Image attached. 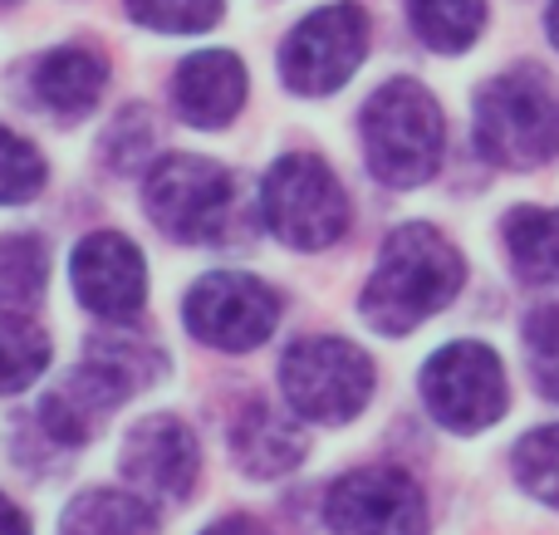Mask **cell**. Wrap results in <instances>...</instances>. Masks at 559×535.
Segmentation results:
<instances>
[{
	"instance_id": "obj_1",
	"label": "cell",
	"mask_w": 559,
	"mask_h": 535,
	"mask_svg": "<svg viewBox=\"0 0 559 535\" xmlns=\"http://www.w3.org/2000/svg\"><path fill=\"white\" fill-rule=\"evenodd\" d=\"M462 255L452 251L437 226H397L383 241L378 271L368 275L364 290V314L378 334H407L437 310L456 300L462 290Z\"/></svg>"
},
{
	"instance_id": "obj_2",
	"label": "cell",
	"mask_w": 559,
	"mask_h": 535,
	"mask_svg": "<svg viewBox=\"0 0 559 535\" xmlns=\"http://www.w3.org/2000/svg\"><path fill=\"white\" fill-rule=\"evenodd\" d=\"M147 379H157V354L147 344L128 340V334H98L88 344L84 364L69 373L59 389L45 393L39 403V428L59 442V448H84L104 418L123 399H133Z\"/></svg>"
},
{
	"instance_id": "obj_3",
	"label": "cell",
	"mask_w": 559,
	"mask_h": 535,
	"mask_svg": "<svg viewBox=\"0 0 559 535\" xmlns=\"http://www.w3.org/2000/svg\"><path fill=\"white\" fill-rule=\"evenodd\" d=\"M476 147L496 167H540L559 157V88L545 69L521 64L476 94Z\"/></svg>"
},
{
	"instance_id": "obj_4",
	"label": "cell",
	"mask_w": 559,
	"mask_h": 535,
	"mask_svg": "<svg viewBox=\"0 0 559 535\" xmlns=\"http://www.w3.org/2000/svg\"><path fill=\"white\" fill-rule=\"evenodd\" d=\"M447 147L442 108L417 79H388L364 108V157L378 182L423 187Z\"/></svg>"
},
{
	"instance_id": "obj_5",
	"label": "cell",
	"mask_w": 559,
	"mask_h": 535,
	"mask_svg": "<svg viewBox=\"0 0 559 535\" xmlns=\"http://www.w3.org/2000/svg\"><path fill=\"white\" fill-rule=\"evenodd\" d=\"M265 226L295 251H324L348 231V197L324 157L289 153L261 182Z\"/></svg>"
},
{
	"instance_id": "obj_6",
	"label": "cell",
	"mask_w": 559,
	"mask_h": 535,
	"mask_svg": "<svg viewBox=\"0 0 559 535\" xmlns=\"http://www.w3.org/2000/svg\"><path fill=\"white\" fill-rule=\"evenodd\" d=\"M280 389L289 408L309 423H348L373 399V364L358 344L319 334L299 340L280 364Z\"/></svg>"
},
{
	"instance_id": "obj_7",
	"label": "cell",
	"mask_w": 559,
	"mask_h": 535,
	"mask_svg": "<svg viewBox=\"0 0 559 535\" xmlns=\"http://www.w3.org/2000/svg\"><path fill=\"white\" fill-rule=\"evenodd\" d=\"M147 216L163 226L173 241L202 246V241H222L226 222H231V202H236V182L226 167H216L212 157H167L153 167L147 177Z\"/></svg>"
},
{
	"instance_id": "obj_8",
	"label": "cell",
	"mask_w": 559,
	"mask_h": 535,
	"mask_svg": "<svg viewBox=\"0 0 559 535\" xmlns=\"http://www.w3.org/2000/svg\"><path fill=\"white\" fill-rule=\"evenodd\" d=\"M368 55V15L348 0L338 5L314 10L309 20H299L289 29L285 49H280V74L295 94L319 98V94H334L354 79V69L364 64Z\"/></svg>"
},
{
	"instance_id": "obj_9",
	"label": "cell",
	"mask_w": 559,
	"mask_h": 535,
	"mask_svg": "<svg viewBox=\"0 0 559 535\" xmlns=\"http://www.w3.org/2000/svg\"><path fill=\"white\" fill-rule=\"evenodd\" d=\"M423 403L452 432H481L506 413V369L486 344L456 340L423 369Z\"/></svg>"
},
{
	"instance_id": "obj_10",
	"label": "cell",
	"mask_w": 559,
	"mask_h": 535,
	"mask_svg": "<svg viewBox=\"0 0 559 535\" xmlns=\"http://www.w3.org/2000/svg\"><path fill=\"white\" fill-rule=\"evenodd\" d=\"M182 314H187V330L202 344L226 349V354H246L275 334L280 300L271 285L255 281V275L216 271V275H202L187 290Z\"/></svg>"
},
{
	"instance_id": "obj_11",
	"label": "cell",
	"mask_w": 559,
	"mask_h": 535,
	"mask_svg": "<svg viewBox=\"0 0 559 535\" xmlns=\"http://www.w3.org/2000/svg\"><path fill=\"white\" fill-rule=\"evenodd\" d=\"M324 516L334 535H427V501L397 467L348 472L329 487Z\"/></svg>"
},
{
	"instance_id": "obj_12",
	"label": "cell",
	"mask_w": 559,
	"mask_h": 535,
	"mask_svg": "<svg viewBox=\"0 0 559 535\" xmlns=\"http://www.w3.org/2000/svg\"><path fill=\"white\" fill-rule=\"evenodd\" d=\"M69 281L74 295L88 314L98 320H133L143 310L147 295V261L128 236L118 231H94L74 246V261H69Z\"/></svg>"
},
{
	"instance_id": "obj_13",
	"label": "cell",
	"mask_w": 559,
	"mask_h": 535,
	"mask_svg": "<svg viewBox=\"0 0 559 535\" xmlns=\"http://www.w3.org/2000/svg\"><path fill=\"white\" fill-rule=\"evenodd\" d=\"M197 467H202L197 432L182 418H173V413L143 418L123 442V477L138 491H147V497H163V501L192 497Z\"/></svg>"
},
{
	"instance_id": "obj_14",
	"label": "cell",
	"mask_w": 559,
	"mask_h": 535,
	"mask_svg": "<svg viewBox=\"0 0 559 535\" xmlns=\"http://www.w3.org/2000/svg\"><path fill=\"white\" fill-rule=\"evenodd\" d=\"M173 98L192 128H226L246 104V64L231 49L187 55L173 74Z\"/></svg>"
},
{
	"instance_id": "obj_15",
	"label": "cell",
	"mask_w": 559,
	"mask_h": 535,
	"mask_svg": "<svg viewBox=\"0 0 559 535\" xmlns=\"http://www.w3.org/2000/svg\"><path fill=\"white\" fill-rule=\"evenodd\" d=\"M231 457L251 477H285L305 462V432L271 403H246L241 418L231 423Z\"/></svg>"
},
{
	"instance_id": "obj_16",
	"label": "cell",
	"mask_w": 559,
	"mask_h": 535,
	"mask_svg": "<svg viewBox=\"0 0 559 535\" xmlns=\"http://www.w3.org/2000/svg\"><path fill=\"white\" fill-rule=\"evenodd\" d=\"M29 84H35V98L45 108H55L59 118H84L88 108L98 104V94H104L108 84V64L94 55V49H49L45 59L35 64V74H29Z\"/></svg>"
},
{
	"instance_id": "obj_17",
	"label": "cell",
	"mask_w": 559,
	"mask_h": 535,
	"mask_svg": "<svg viewBox=\"0 0 559 535\" xmlns=\"http://www.w3.org/2000/svg\"><path fill=\"white\" fill-rule=\"evenodd\" d=\"M506 246L525 281L559 285V212L550 206H515L506 216Z\"/></svg>"
},
{
	"instance_id": "obj_18",
	"label": "cell",
	"mask_w": 559,
	"mask_h": 535,
	"mask_svg": "<svg viewBox=\"0 0 559 535\" xmlns=\"http://www.w3.org/2000/svg\"><path fill=\"white\" fill-rule=\"evenodd\" d=\"M59 535H157V521L128 491H84L69 501Z\"/></svg>"
},
{
	"instance_id": "obj_19",
	"label": "cell",
	"mask_w": 559,
	"mask_h": 535,
	"mask_svg": "<svg viewBox=\"0 0 559 535\" xmlns=\"http://www.w3.org/2000/svg\"><path fill=\"white\" fill-rule=\"evenodd\" d=\"M413 29L437 55H462L486 29V0H407Z\"/></svg>"
},
{
	"instance_id": "obj_20",
	"label": "cell",
	"mask_w": 559,
	"mask_h": 535,
	"mask_svg": "<svg viewBox=\"0 0 559 535\" xmlns=\"http://www.w3.org/2000/svg\"><path fill=\"white\" fill-rule=\"evenodd\" d=\"M49 369V334L0 305V393H20Z\"/></svg>"
},
{
	"instance_id": "obj_21",
	"label": "cell",
	"mask_w": 559,
	"mask_h": 535,
	"mask_svg": "<svg viewBox=\"0 0 559 535\" xmlns=\"http://www.w3.org/2000/svg\"><path fill=\"white\" fill-rule=\"evenodd\" d=\"M45 246L39 236H0V305L5 310H25L45 295Z\"/></svg>"
},
{
	"instance_id": "obj_22",
	"label": "cell",
	"mask_w": 559,
	"mask_h": 535,
	"mask_svg": "<svg viewBox=\"0 0 559 535\" xmlns=\"http://www.w3.org/2000/svg\"><path fill=\"white\" fill-rule=\"evenodd\" d=\"M515 477L531 497L559 507V423L525 432L521 448H515Z\"/></svg>"
},
{
	"instance_id": "obj_23",
	"label": "cell",
	"mask_w": 559,
	"mask_h": 535,
	"mask_svg": "<svg viewBox=\"0 0 559 535\" xmlns=\"http://www.w3.org/2000/svg\"><path fill=\"white\" fill-rule=\"evenodd\" d=\"M153 143H157V123L147 108H123V114L114 118V128H108L104 138V163L114 167V173H143V163L153 157Z\"/></svg>"
},
{
	"instance_id": "obj_24",
	"label": "cell",
	"mask_w": 559,
	"mask_h": 535,
	"mask_svg": "<svg viewBox=\"0 0 559 535\" xmlns=\"http://www.w3.org/2000/svg\"><path fill=\"white\" fill-rule=\"evenodd\" d=\"M39 187H45V157L35 153V143L0 128V206L29 202Z\"/></svg>"
},
{
	"instance_id": "obj_25",
	"label": "cell",
	"mask_w": 559,
	"mask_h": 535,
	"mask_svg": "<svg viewBox=\"0 0 559 535\" xmlns=\"http://www.w3.org/2000/svg\"><path fill=\"white\" fill-rule=\"evenodd\" d=\"M128 15L163 35H197L222 20V0H128Z\"/></svg>"
},
{
	"instance_id": "obj_26",
	"label": "cell",
	"mask_w": 559,
	"mask_h": 535,
	"mask_svg": "<svg viewBox=\"0 0 559 535\" xmlns=\"http://www.w3.org/2000/svg\"><path fill=\"white\" fill-rule=\"evenodd\" d=\"M525 354H531L535 389L550 403H559V300L540 305V310L525 320Z\"/></svg>"
},
{
	"instance_id": "obj_27",
	"label": "cell",
	"mask_w": 559,
	"mask_h": 535,
	"mask_svg": "<svg viewBox=\"0 0 559 535\" xmlns=\"http://www.w3.org/2000/svg\"><path fill=\"white\" fill-rule=\"evenodd\" d=\"M202 535H271V531L251 516H226V521H216V526H206Z\"/></svg>"
},
{
	"instance_id": "obj_28",
	"label": "cell",
	"mask_w": 559,
	"mask_h": 535,
	"mask_svg": "<svg viewBox=\"0 0 559 535\" xmlns=\"http://www.w3.org/2000/svg\"><path fill=\"white\" fill-rule=\"evenodd\" d=\"M0 535H29V521H25V511L15 507V501L0 491Z\"/></svg>"
},
{
	"instance_id": "obj_29",
	"label": "cell",
	"mask_w": 559,
	"mask_h": 535,
	"mask_svg": "<svg viewBox=\"0 0 559 535\" xmlns=\"http://www.w3.org/2000/svg\"><path fill=\"white\" fill-rule=\"evenodd\" d=\"M545 35H550V45L559 49V0H550V15H545Z\"/></svg>"
},
{
	"instance_id": "obj_30",
	"label": "cell",
	"mask_w": 559,
	"mask_h": 535,
	"mask_svg": "<svg viewBox=\"0 0 559 535\" xmlns=\"http://www.w3.org/2000/svg\"><path fill=\"white\" fill-rule=\"evenodd\" d=\"M0 5H10V0H0Z\"/></svg>"
}]
</instances>
